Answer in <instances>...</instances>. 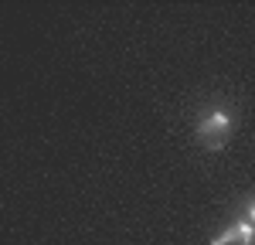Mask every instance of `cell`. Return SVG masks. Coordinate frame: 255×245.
Wrapping results in <instances>:
<instances>
[{
    "label": "cell",
    "mask_w": 255,
    "mask_h": 245,
    "mask_svg": "<svg viewBox=\"0 0 255 245\" xmlns=\"http://www.w3.org/2000/svg\"><path fill=\"white\" fill-rule=\"evenodd\" d=\"M238 222H245L255 232V194H249V198L242 201V218H238Z\"/></svg>",
    "instance_id": "cell-3"
},
{
    "label": "cell",
    "mask_w": 255,
    "mask_h": 245,
    "mask_svg": "<svg viewBox=\"0 0 255 245\" xmlns=\"http://www.w3.org/2000/svg\"><path fill=\"white\" fill-rule=\"evenodd\" d=\"M197 143L204 146V150H211V153H218V150H225L228 143H232V136H235V122H232V116L225 113V109H204L201 116H197Z\"/></svg>",
    "instance_id": "cell-1"
},
{
    "label": "cell",
    "mask_w": 255,
    "mask_h": 245,
    "mask_svg": "<svg viewBox=\"0 0 255 245\" xmlns=\"http://www.w3.org/2000/svg\"><path fill=\"white\" fill-rule=\"evenodd\" d=\"M252 242H255V232L245 222L228 225L221 235H215V239H211V245H252Z\"/></svg>",
    "instance_id": "cell-2"
}]
</instances>
